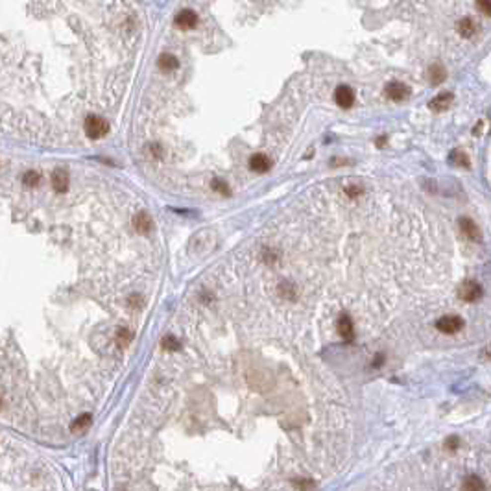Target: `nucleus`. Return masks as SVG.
<instances>
[{
  "mask_svg": "<svg viewBox=\"0 0 491 491\" xmlns=\"http://www.w3.org/2000/svg\"><path fill=\"white\" fill-rule=\"evenodd\" d=\"M336 329L340 332L345 342H351L353 338H355V329H353V322H351V318L347 314H342V316L338 318V322H336Z\"/></svg>",
  "mask_w": 491,
  "mask_h": 491,
  "instance_id": "obj_8",
  "label": "nucleus"
},
{
  "mask_svg": "<svg viewBox=\"0 0 491 491\" xmlns=\"http://www.w3.org/2000/svg\"><path fill=\"white\" fill-rule=\"evenodd\" d=\"M133 226H135V229L141 235H148L152 229H154V220H152V216H150L148 213H139V214H135V218H133Z\"/></svg>",
  "mask_w": 491,
  "mask_h": 491,
  "instance_id": "obj_12",
  "label": "nucleus"
},
{
  "mask_svg": "<svg viewBox=\"0 0 491 491\" xmlns=\"http://www.w3.org/2000/svg\"><path fill=\"white\" fill-rule=\"evenodd\" d=\"M163 349H168V351H179L181 343H179V340H175V336L168 334L163 338Z\"/></svg>",
  "mask_w": 491,
  "mask_h": 491,
  "instance_id": "obj_20",
  "label": "nucleus"
},
{
  "mask_svg": "<svg viewBox=\"0 0 491 491\" xmlns=\"http://www.w3.org/2000/svg\"><path fill=\"white\" fill-rule=\"evenodd\" d=\"M89 425H90V415L89 413H83L78 419H74V423L71 425V430L72 432H83L85 428H89Z\"/></svg>",
  "mask_w": 491,
  "mask_h": 491,
  "instance_id": "obj_17",
  "label": "nucleus"
},
{
  "mask_svg": "<svg viewBox=\"0 0 491 491\" xmlns=\"http://www.w3.org/2000/svg\"><path fill=\"white\" fill-rule=\"evenodd\" d=\"M462 490L465 491H478V490H486V486L482 484V480L478 477H467L465 482L462 484Z\"/></svg>",
  "mask_w": 491,
  "mask_h": 491,
  "instance_id": "obj_18",
  "label": "nucleus"
},
{
  "mask_svg": "<svg viewBox=\"0 0 491 491\" xmlns=\"http://www.w3.org/2000/svg\"><path fill=\"white\" fill-rule=\"evenodd\" d=\"M384 144H386V137H384V135L379 137V139H377V146H379V148H382Z\"/></svg>",
  "mask_w": 491,
  "mask_h": 491,
  "instance_id": "obj_26",
  "label": "nucleus"
},
{
  "mask_svg": "<svg viewBox=\"0 0 491 491\" xmlns=\"http://www.w3.org/2000/svg\"><path fill=\"white\" fill-rule=\"evenodd\" d=\"M157 65H159V69L163 72H172L179 67V61L172 54H163L161 58H159V61H157Z\"/></svg>",
  "mask_w": 491,
  "mask_h": 491,
  "instance_id": "obj_16",
  "label": "nucleus"
},
{
  "mask_svg": "<svg viewBox=\"0 0 491 491\" xmlns=\"http://www.w3.org/2000/svg\"><path fill=\"white\" fill-rule=\"evenodd\" d=\"M436 327H438V330H441L443 334H454V332H458V330L464 329V320L460 316H456V314L443 316L436 322Z\"/></svg>",
  "mask_w": 491,
  "mask_h": 491,
  "instance_id": "obj_2",
  "label": "nucleus"
},
{
  "mask_svg": "<svg viewBox=\"0 0 491 491\" xmlns=\"http://www.w3.org/2000/svg\"><path fill=\"white\" fill-rule=\"evenodd\" d=\"M384 92H386V96L390 98V100H394V102H403V100H407V98L410 96L412 90H410L408 85L401 83V82H392V83L386 85Z\"/></svg>",
  "mask_w": 491,
  "mask_h": 491,
  "instance_id": "obj_4",
  "label": "nucleus"
},
{
  "mask_svg": "<svg viewBox=\"0 0 491 491\" xmlns=\"http://www.w3.org/2000/svg\"><path fill=\"white\" fill-rule=\"evenodd\" d=\"M480 296H482V286L477 281H465L458 288V297L462 301H467V303L477 301Z\"/></svg>",
  "mask_w": 491,
  "mask_h": 491,
  "instance_id": "obj_3",
  "label": "nucleus"
},
{
  "mask_svg": "<svg viewBox=\"0 0 491 491\" xmlns=\"http://www.w3.org/2000/svg\"><path fill=\"white\" fill-rule=\"evenodd\" d=\"M175 26L181 28V30H192L198 24V13L194 9H181L174 19Z\"/></svg>",
  "mask_w": 491,
  "mask_h": 491,
  "instance_id": "obj_6",
  "label": "nucleus"
},
{
  "mask_svg": "<svg viewBox=\"0 0 491 491\" xmlns=\"http://www.w3.org/2000/svg\"><path fill=\"white\" fill-rule=\"evenodd\" d=\"M334 100L342 109H349L355 103V90L351 89L349 85H340L334 90Z\"/></svg>",
  "mask_w": 491,
  "mask_h": 491,
  "instance_id": "obj_5",
  "label": "nucleus"
},
{
  "mask_svg": "<svg viewBox=\"0 0 491 491\" xmlns=\"http://www.w3.org/2000/svg\"><path fill=\"white\" fill-rule=\"evenodd\" d=\"M449 163H451L452 166H458V168H469L471 166L469 155L465 154L464 150H452L451 155H449Z\"/></svg>",
  "mask_w": 491,
  "mask_h": 491,
  "instance_id": "obj_15",
  "label": "nucleus"
},
{
  "mask_svg": "<svg viewBox=\"0 0 491 491\" xmlns=\"http://www.w3.org/2000/svg\"><path fill=\"white\" fill-rule=\"evenodd\" d=\"M456 30H458V33L464 39H469V37H473V35L477 33L478 26H477V22L471 19V17H464L462 20H458V24H456Z\"/></svg>",
  "mask_w": 491,
  "mask_h": 491,
  "instance_id": "obj_14",
  "label": "nucleus"
},
{
  "mask_svg": "<svg viewBox=\"0 0 491 491\" xmlns=\"http://www.w3.org/2000/svg\"><path fill=\"white\" fill-rule=\"evenodd\" d=\"M69 172L63 170V168H58V170H54V174H52V187L56 188L58 192H67V188H69Z\"/></svg>",
  "mask_w": 491,
  "mask_h": 491,
  "instance_id": "obj_11",
  "label": "nucleus"
},
{
  "mask_svg": "<svg viewBox=\"0 0 491 491\" xmlns=\"http://www.w3.org/2000/svg\"><path fill=\"white\" fill-rule=\"evenodd\" d=\"M345 192H347L349 198H358L362 194V185H345Z\"/></svg>",
  "mask_w": 491,
  "mask_h": 491,
  "instance_id": "obj_23",
  "label": "nucleus"
},
{
  "mask_svg": "<svg viewBox=\"0 0 491 491\" xmlns=\"http://www.w3.org/2000/svg\"><path fill=\"white\" fill-rule=\"evenodd\" d=\"M211 187H213L214 192L222 194V196H229V192H231V190H229V187H227V183H226V181H222V179H213Z\"/></svg>",
  "mask_w": 491,
  "mask_h": 491,
  "instance_id": "obj_22",
  "label": "nucleus"
},
{
  "mask_svg": "<svg viewBox=\"0 0 491 491\" xmlns=\"http://www.w3.org/2000/svg\"><path fill=\"white\" fill-rule=\"evenodd\" d=\"M460 229H462L465 239H469L471 242H480V240H482L480 227H478L471 218H460Z\"/></svg>",
  "mask_w": 491,
  "mask_h": 491,
  "instance_id": "obj_7",
  "label": "nucleus"
},
{
  "mask_svg": "<svg viewBox=\"0 0 491 491\" xmlns=\"http://www.w3.org/2000/svg\"><path fill=\"white\" fill-rule=\"evenodd\" d=\"M458 445H460L458 436H451V438L445 441V447H447V449H451V451H456V449H458Z\"/></svg>",
  "mask_w": 491,
  "mask_h": 491,
  "instance_id": "obj_25",
  "label": "nucleus"
},
{
  "mask_svg": "<svg viewBox=\"0 0 491 491\" xmlns=\"http://www.w3.org/2000/svg\"><path fill=\"white\" fill-rule=\"evenodd\" d=\"M133 340V332L129 329H126V327H122V329H118L116 330V342H118V345H122V347H126L129 342Z\"/></svg>",
  "mask_w": 491,
  "mask_h": 491,
  "instance_id": "obj_19",
  "label": "nucleus"
},
{
  "mask_svg": "<svg viewBox=\"0 0 491 491\" xmlns=\"http://www.w3.org/2000/svg\"><path fill=\"white\" fill-rule=\"evenodd\" d=\"M426 76H428V82H430L432 85L443 83V82H445V78H447L445 67H443L441 63L430 65V67H428V71H426Z\"/></svg>",
  "mask_w": 491,
  "mask_h": 491,
  "instance_id": "obj_13",
  "label": "nucleus"
},
{
  "mask_svg": "<svg viewBox=\"0 0 491 491\" xmlns=\"http://www.w3.org/2000/svg\"><path fill=\"white\" fill-rule=\"evenodd\" d=\"M452 92H439L438 96L436 98H432L430 100V103H428V107L432 111H436V113H441V111H447L449 107H451V103H452Z\"/></svg>",
  "mask_w": 491,
  "mask_h": 491,
  "instance_id": "obj_10",
  "label": "nucleus"
},
{
  "mask_svg": "<svg viewBox=\"0 0 491 491\" xmlns=\"http://www.w3.org/2000/svg\"><path fill=\"white\" fill-rule=\"evenodd\" d=\"M249 168L258 174H266L271 168V159L264 154H255L249 157Z\"/></svg>",
  "mask_w": 491,
  "mask_h": 491,
  "instance_id": "obj_9",
  "label": "nucleus"
},
{
  "mask_svg": "<svg viewBox=\"0 0 491 491\" xmlns=\"http://www.w3.org/2000/svg\"><path fill=\"white\" fill-rule=\"evenodd\" d=\"M83 129H85V135L89 137V139L98 141V139H102V137H105L109 133V122L98 115H89L85 118Z\"/></svg>",
  "mask_w": 491,
  "mask_h": 491,
  "instance_id": "obj_1",
  "label": "nucleus"
},
{
  "mask_svg": "<svg viewBox=\"0 0 491 491\" xmlns=\"http://www.w3.org/2000/svg\"><path fill=\"white\" fill-rule=\"evenodd\" d=\"M0 405H2V399H0Z\"/></svg>",
  "mask_w": 491,
  "mask_h": 491,
  "instance_id": "obj_27",
  "label": "nucleus"
},
{
  "mask_svg": "<svg viewBox=\"0 0 491 491\" xmlns=\"http://www.w3.org/2000/svg\"><path fill=\"white\" fill-rule=\"evenodd\" d=\"M22 183L28 185V187H35L37 183H41V174L35 172V170H30V172H26L24 177H22Z\"/></svg>",
  "mask_w": 491,
  "mask_h": 491,
  "instance_id": "obj_21",
  "label": "nucleus"
},
{
  "mask_svg": "<svg viewBox=\"0 0 491 491\" xmlns=\"http://www.w3.org/2000/svg\"><path fill=\"white\" fill-rule=\"evenodd\" d=\"M477 6L486 17H491V0H477Z\"/></svg>",
  "mask_w": 491,
  "mask_h": 491,
  "instance_id": "obj_24",
  "label": "nucleus"
}]
</instances>
